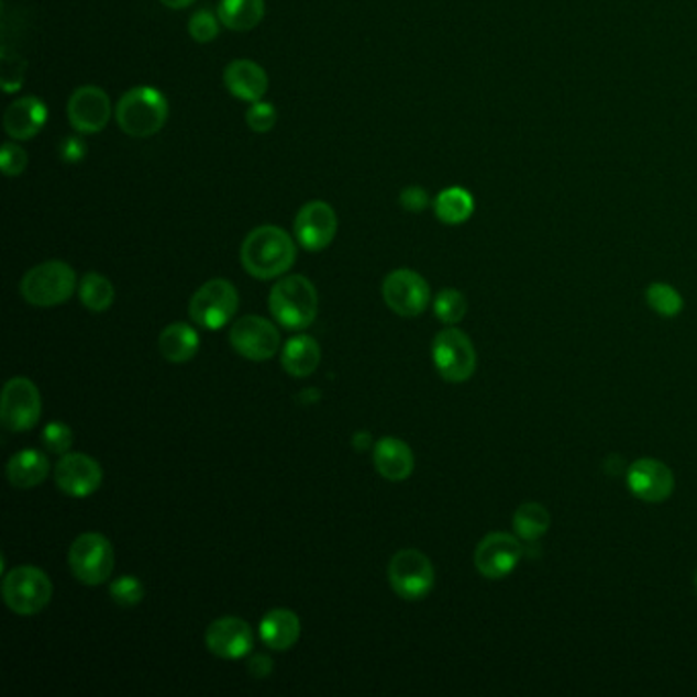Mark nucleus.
<instances>
[{"label": "nucleus", "mask_w": 697, "mask_h": 697, "mask_svg": "<svg viewBox=\"0 0 697 697\" xmlns=\"http://www.w3.org/2000/svg\"><path fill=\"white\" fill-rule=\"evenodd\" d=\"M240 261L247 275L270 280L291 270L297 261V247L283 228L261 225L247 233L240 250Z\"/></svg>", "instance_id": "f257e3e1"}, {"label": "nucleus", "mask_w": 697, "mask_h": 697, "mask_svg": "<svg viewBox=\"0 0 697 697\" xmlns=\"http://www.w3.org/2000/svg\"><path fill=\"white\" fill-rule=\"evenodd\" d=\"M270 313L287 330H306L318 318V291L313 283L301 275L280 278L268 297Z\"/></svg>", "instance_id": "f03ea898"}, {"label": "nucleus", "mask_w": 697, "mask_h": 697, "mask_svg": "<svg viewBox=\"0 0 697 697\" xmlns=\"http://www.w3.org/2000/svg\"><path fill=\"white\" fill-rule=\"evenodd\" d=\"M115 119L131 137H152L168 121V101L158 88H131L117 102Z\"/></svg>", "instance_id": "7ed1b4c3"}, {"label": "nucleus", "mask_w": 697, "mask_h": 697, "mask_svg": "<svg viewBox=\"0 0 697 697\" xmlns=\"http://www.w3.org/2000/svg\"><path fill=\"white\" fill-rule=\"evenodd\" d=\"M76 273L62 261H49L33 266L21 280L23 299L35 307H56L68 301L76 291Z\"/></svg>", "instance_id": "20e7f679"}, {"label": "nucleus", "mask_w": 697, "mask_h": 697, "mask_svg": "<svg viewBox=\"0 0 697 697\" xmlns=\"http://www.w3.org/2000/svg\"><path fill=\"white\" fill-rule=\"evenodd\" d=\"M54 596L52 579L42 568L16 567L2 582V597L9 610L19 616H35L45 610Z\"/></svg>", "instance_id": "39448f33"}, {"label": "nucleus", "mask_w": 697, "mask_h": 697, "mask_svg": "<svg viewBox=\"0 0 697 697\" xmlns=\"http://www.w3.org/2000/svg\"><path fill=\"white\" fill-rule=\"evenodd\" d=\"M70 568L74 577L85 585L109 582L115 567V552L107 538L99 532H87L74 540L70 546Z\"/></svg>", "instance_id": "423d86ee"}, {"label": "nucleus", "mask_w": 697, "mask_h": 697, "mask_svg": "<svg viewBox=\"0 0 697 697\" xmlns=\"http://www.w3.org/2000/svg\"><path fill=\"white\" fill-rule=\"evenodd\" d=\"M240 307V295L230 280L213 278L204 283L190 299V320L197 321L204 330H221L233 320Z\"/></svg>", "instance_id": "0eeeda50"}, {"label": "nucleus", "mask_w": 697, "mask_h": 697, "mask_svg": "<svg viewBox=\"0 0 697 697\" xmlns=\"http://www.w3.org/2000/svg\"><path fill=\"white\" fill-rule=\"evenodd\" d=\"M436 582L432 561L416 549L399 551L389 563V583L392 591L407 601H420Z\"/></svg>", "instance_id": "6e6552de"}, {"label": "nucleus", "mask_w": 697, "mask_h": 697, "mask_svg": "<svg viewBox=\"0 0 697 697\" xmlns=\"http://www.w3.org/2000/svg\"><path fill=\"white\" fill-rule=\"evenodd\" d=\"M432 356L440 377L449 383H465L475 375L477 352L471 338L456 328H449L436 335Z\"/></svg>", "instance_id": "1a4fd4ad"}, {"label": "nucleus", "mask_w": 697, "mask_h": 697, "mask_svg": "<svg viewBox=\"0 0 697 697\" xmlns=\"http://www.w3.org/2000/svg\"><path fill=\"white\" fill-rule=\"evenodd\" d=\"M42 418V395L30 378H11L0 399V422L9 432H27Z\"/></svg>", "instance_id": "9d476101"}, {"label": "nucleus", "mask_w": 697, "mask_h": 697, "mask_svg": "<svg viewBox=\"0 0 697 697\" xmlns=\"http://www.w3.org/2000/svg\"><path fill=\"white\" fill-rule=\"evenodd\" d=\"M383 299L397 316L416 318L430 306V285L416 270L399 268L385 278Z\"/></svg>", "instance_id": "9b49d317"}, {"label": "nucleus", "mask_w": 697, "mask_h": 697, "mask_svg": "<svg viewBox=\"0 0 697 697\" xmlns=\"http://www.w3.org/2000/svg\"><path fill=\"white\" fill-rule=\"evenodd\" d=\"M233 350L247 361H270L280 348V334L275 323L258 316H246L235 321L230 330Z\"/></svg>", "instance_id": "f8f14e48"}, {"label": "nucleus", "mask_w": 697, "mask_h": 697, "mask_svg": "<svg viewBox=\"0 0 697 697\" xmlns=\"http://www.w3.org/2000/svg\"><path fill=\"white\" fill-rule=\"evenodd\" d=\"M66 113L74 131L82 135H95L109 125L113 117V104L102 88L87 85L74 90Z\"/></svg>", "instance_id": "ddd939ff"}, {"label": "nucleus", "mask_w": 697, "mask_h": 697, "mask_svg": "<svg viewBox=\"0 0 697 697\" xmlns=\"http://www.w3.org/2000/svg\"><path fill=\"white\" fill-rule=\"evenodd\" d=\"M295 237L307 252H321L334 242L338 215L334 207L325 201H309L295 218Z\"/></svg>", "instance_id": "4468645a"}, {"label": "nucleus", "mask_w": 697, "mask_h": 697, "mask_svg": "<svg viewBox=\"0 0 697 697\" xmlns=\"http://www.w3.org/2000/svg\"><path fill=\"white\" fill-rule=\"evenodd\" d=\"M523 546L520 538L508 532H491L483 538L475 551V565L487 579H504L522 558Z\"/></svg>", "instance_id": "2eb2a0df"}, {"label": "nucleus", "mask_w": 697, "mask_h": 697, "mask_svg": "<svg viewBox=\"0 0 697 697\" xmlns=\"http://www.w3.org/2000/svg\"><path fill=\"white\" fill-rule=\"evenodd\" d=\"M207 649L219 659H242L254 649V632L246 620L235 616H223L207 628Z\"/></svg>", "instance_id": "dca6fc26"}, {"label": "nucleus", "mask_w": 697, "mask_h": 697, "mask_svg": "<svg viewBox=\"0 0 697 697\" xmlns=\"http://www.w3.org/2000/svg\"><path fill=\"white\" fill-rule=\"evenodd\" d=\"M628 489L646 504H661L673 494L675 477L665 463L640 458L628 468Z\"/></svg>", "instance_id": "f3484780"}, {"label": "nucleus", "mask_w": 697, "mask_h": 697, "mask_svg": "<svg viewBox=\"0 0 697 697\" xmlns=\"http://www.w3.org/2000/svg\"><path fill=\"white\" fill-rule=\"evenodd\" d=\"M56 483L59 491L70 497H88L101 487V465L87 454H62L56 465Z\"/></svg>", "instance_id": "a211bd4d"}, {"label": "nucleus", "mask_w": 697, "mask_h": 697, "mask_svg": "<svg viewBox=\"0 0 697 697\" xmlns=\"http://www.w3.org/2000/svg\"><path fill=\"white\" fill-rule=\"evenodd\" d=\"M45 121H47L45 102L37 97H23L7 107L2 117V128L11 140L27 142L44 130Z\"/></svg>", "instance_id": "6ab92c4d"}, {"label": "nucleus", "mask_w": 697, "mask_h": 697, "mask_svg": "<svg viewBox=\"0 0 697 697\" xmlns=\"http://www.w3.org/2000/svg\"><path fill=\"white\" fill-rule=\"evenodd\" d=\"M223 85L235 99L258 102L268 90V74L252 59H233L225 66Z\"/></svg>", "instance_id": "aec40b11"}, {"label": "nucleus", "mask_w": 697, "mask_h": 697, "mask_svg": "<svg viewBox=\"0 0 697 697\" xmlns=\"http://www.w3.org/2000/svg\"><path fill=\"white\" fill-rule=\"evenodd\" d=\"M373 461L378 473L389 480H406L413 473V452L399 438H383L375 446Z\"/></svg>", "instance_id": "412c9836"}, {"label": "nucleus", "mask_w": 697, "mask_h": 697, "mask_svg": "<svg viewBox=\"0 0 697 697\" xmlns=\"http://www.w3.org/2000/svg\"><path fill=\"white\" fill-rule=\"evenodd\" d=\"M301 637V622L291 610L268 611L261 622V639L273 651H289Z\"/></svg>", "instance_id": "4be33fe9"}, {"label": "nucleus", "mask_w": 697, "mask_h": 697, "mask_svg": "<svg viewBox=\"0 0 697 697\" xmlns=\"http://www.w3.org/2000/svg\"><path fill=\"white\" fill-rule=\"evenodd\" d=\"M321 361L320 344L309 335H295L285 348L280 363L291 377L306 378L318 370Z\"/></svg>", "instance_id": "5701e85b"}, {"label": "nucleus", "mask_w": 697, "mask_h": 697, "mask_svg": "<svg viewBox=\"0 0 697 697\" xmlns=\"http://www.w3.org/2000/svg\"><path fill=\"white\" fill-rule=\"evenodd\" d=\"M49 475V461L44 452L25 451L16 452L15 456L7 465V477L13 487L19 489H33L42 485Z\"/></svg>", "instance_id": "b1692460"}, {"label": "nucleus", "mask_w": 697, "mask_h": 697, "mask_svg": "<svg viewBox=\"0 0 697 697\" xmlns=\"http://www.w3.org/2000/svg\"><path fill=\"white\" fill-rule=\"evenodd\" d=\"M266 13L264 0H221L218 16L223 27L235 33H246L258 27Z\"/></svg>", "instance_id": "393cba45"}, {"label": "nucleus", "mask_w": 697, "mask_h": 697, "mask_svg": "<svg viewBox=\"0 0 697 697\" xmlns=\"http://www.w3.org/2000/svg\"><path fill=\"white\" fill-rule=\"evenodd\" d=\"M161 354L170 363H189L199 352V334L187 323H170L161 334Z\"/></svg>", "instance_id": "a878e982"}, {"label": "nucleus", "mask_w": 697, "mask_h": 697, "mask_svg": "<svg viewBox=\"0 0 697 697\" xmlns=\"http://www.w3.org/2000/svg\"><path fill=\"white\" fill-rule=\"evenodd\" d=\"M475 211V199L473 195L461 187H451L442 190L434 201V213L436 218L446 225H458L471 219Z\"/></svg>", "instance_id": "bb28decb"}, {"label": "nucleus", "mask_w": 697, "mask_h": 697, "mask_svg": "<svg viewBox=\"0 0 697 697\" xmlns=\"http://www.w3.org/2000/svg\"><path fill=\"white\" fill-rule=\"evenodd\" d=\"M513 528L525 542H536L551 528V513L536 501H525L513 513Z\"/></svg>", "instance_id": "cd10ccee"}, {"label": "nucleus", "mask_w": 697, "mask_h": 697, "mask_svg": "<svg viewBox=\"0 0 697 697\" xmlns=\"http://www.w3.org/2000/svg\"><path fill=\"white\" fill-rule=\"evenodd\" d=\"M78 295H80L82 306L95 313H102L113 306L115 287L111 285V280L107 276L99 275V273H88L80 280Z\"/></svg>", "instance_id": "c85d7f7f"}, {"label": "nucleus", "mask_w": 697, "mask_h": 697, "mask_svg": "<svg viewBox=\"0 0 697 697\" xmlns=\"http://www.w3.org/2000/svg\"><path fill=\"white\" fill-rule=\"evenodd\" d=\"M646 301L659 316H665V318H675L683 309L682 295L665 283H653L646 289Z\"/></svg>", "instance_id": "c756f323"}, {"label": "nucleus", "mask_w": 697, "mask_h": 697, "mask_svg": "<svg viewBox=\"0 0 697 697\" xmlns=\"http://www.w3.org/2000/svg\"><path fill=\"white\" fill-rule=\"evenodd\" d=\"M434 311L442 323H458L466 316L465 295L456 289H444L438 292Z\"/></svg>", "instance_id": "7c9ffc66"}, {"label": "nucleus", "mask_w": 697, "mask_h": 697, "mask_svg": "<svg viewBox=\"0 0 697 697\" xmlns=\"http://www.w3.org/2000/svg\"><path fill=\"white\" fill-rule=\"evenodd\" d=\"M109 594H111L113 601L119 604V606L133 608V606H137V604L144 599L146 589H144V585H142V582H140L137 577L125 575V577H119V579L111 583Z\"/></svg>", "instance_id": "2f4dec72"}, {"label": "nucleus", "mask_w": 697, "mask_h": 697, "mask_svg": "<svg viewBox=\"0 0 697 697\" xmlns=\"http://www.w3.org/2000/svg\"><path fill=\"white\" fill-rule=\"evenodd\" d=\"M219 16L213 15L209 9H201L195 15L190 16L189 33L190 37L197 44H209L213 40H218L219 35Z\"/></svg>", "instance_id": "473e14b6"}, {"label": "nucleus", "mask_w": 697, "mask_h": 697, "mask_svg": "<svg viewBox=\"0 0 697 697\" xmlns=\"http://www.w3.org/2000/svg\"><path fill=\"white\" fill-rule=\"evenodd\" d=\"M276 119H278V113H276L275 104L264 101L250 102V109L246 111V123L254 133H268L275 128Z\"/></svg>", "instance_id": "72a5a7b5"}, {"label": "nucleus", "mask_w": 697, "mask_h": 697, "mask_svg": "<svg viewBox=\"0 0 697 697\" xmlns=\"http://www.w3.org/2000/svg\"><path fill=\"white\" fill-rule=\"evenodd\" d=\"M74 444L73 430L66 423H47L44 430V446L54 454H68Z\"/></svg>", "instance_id": "f704fd0d"}, {"label": "nucleus", "mask_w": 697, "mask_h": 697, "mask_svg": "<svg viewBox=\"0 0 697 697\" xmlns=\"http://www.w3.org/2000/svg\"><path fill=\"white\" fill-rule=\"evenodd\" d=\"M30 164L27 152L21 146H16L13 142H7L0 150V170L4 176H19L25 173Z\"/></svg>", "instance_id": "c9c22d12"}, {"label": "nucleus", "mask_w": 697, "mask_h": 697, "mask_svg": "<svg viewBox=\"0 0 697 697\" xmlns=\"http://www.w3.org/2000/svg\"><path fill=\"white\" fill-rule=\"evenodd\" d=\"M23 76H25V62L19 58V56H11V54H2V68H0V80H2V88L4 92H15L21 88L23 82Z\"/></svg>", "instance_id": "e433bc0d"}, {"label": "nucleus", "mask_w": 697, "mask_h": 697, "mask_svg": "<svg viewBox=\"0 0 697 697\" xmlns=\"http://www.w3.org/2000/svg\"><path fill=\"white\" fill-rule=\"evenodd\" d=\"M87 156V144L78 135H68L59 142V158L66 164H78Z\"/></svg>", "instance_id": "4c0bfd02"}, {"label": "nucleus", "mask_w": 697, "mask_h": 697, "mask_svg": "<svg viewBox=\"0 0 697 697\" xmlns=\"http://www.w3.org/2000/svg\"><path fill=\"white\" fill-rule=\"evenodd\" d=\"M399 203L409 213H422L423 209L430 204V197L422 187H406L399 195Z\"/></svg>", "instance_id": "58836bf2"}, {"label": "nucleus", "mask_w": 697, "mask_h": 697, "mask_svg": "<svg viewBox=\"0 0 697 697\" xmlns=\"http://www.w3.org/2000/svg\"><path fill=\"white\" fill-rule=\"evenodd\" d=\"M247 668H250L252 677L264 679V677H268V675L273 673V661H270L268 656H264V654H256V656L250 661Z\"/></svg>", "instance_id": "ea45409f"}, {"label": "nucleus", "mask_w": 697, "mask_h": 697, "mask_svg": "<svg viewBox=\"0 0 697 697\" xmlns=\"http://www.w3.org/2000/svg\"><path fill=\"white\" fill-rule=\"evenodd\" d=\"M164 7H168V9H175V11H180V9H187L190 7L195 0H161Z\"/></svg>", "instance_id": "a19ab883"}, {"label": "nucleus", "mask_w": 697, "mask_h": 697, "mask_svg": "<svg viewBox=\"0 0 697 697\" xmlns=\"http://www.w3.org/2000/svg\"><path fill=\"white\" fill-rule=\"evenodd\" d=\"M354 446H356V449H361V451L368 449V446H370V436H368L366 432H363V434H356V436H354Z\"/></svg>", "instance_id": "79ce46f5"}, {"label": "nucleus", "mask_w": 697, "mask_h": 697, "mask_svg": "<svg viewBox=\"0 0 697 697\" xmlns=\"http://www.w3.org/2000/svg\"><path fill=\"white\" fill-rule=\"evenodd\" d=\"M696 585H697V575H696Z\"/></svg>", "instance_id": "37998d69"}]
</instances>
